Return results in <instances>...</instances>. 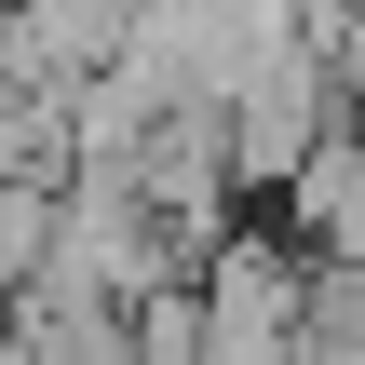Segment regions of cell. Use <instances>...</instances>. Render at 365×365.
I'll use <instances>...</instances> for the list:
<instances>
[{
    "label": "cell",
    "instance_id": "obj_1",
    "mask_svg": "<svg viewBox=\"0 0 365 365\" xmlns=\"http://www.w3.org/2000/svg\"><path fill=\"white\" fill-rule=\"evenodd\" d=\"M312 352V244L284 257L271 230L203 244V365H284Z\"/></svg>",
    "mask_w": 365,
    "mask_h": 365
},
{
    "label": "cell",
    "instance_id": "obj_2",
    "mask_svg": "<svg viewBox=\"0 0 365 365\" xmlns=\"http://www.w3.org/2000/svg\"><path fill=\"white\" fill-rule=\"evenodd\" d=\"M271 203H284V230H298L312 257H365V122H339Z\"/></svg>",
    "mask_w": 365,
    "mask_h": 365
}]
</instances>
